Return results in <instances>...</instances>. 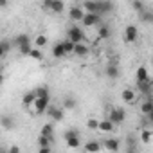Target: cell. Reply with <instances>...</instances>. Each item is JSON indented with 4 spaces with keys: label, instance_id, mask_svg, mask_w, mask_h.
Returning a JSON list of instances; mask_svg holds the SVG:
<instances>
[{
    "label": "cell",
    "instance_id": "37",
    "mask_svg": "<svg viewBox=\"0 0 153 153\" xmlns=\"http://www.w3.org/2000/svg\"><path fill=\"white\" fill-rule=\"evenodd\" d=\"M38 153H52V151H51V148H40Z\"/></svg>",
    "mask_w": 153,
    "mask_h": 153
},
{
    "label": "cell",
    "instance_id": "7",
    "mask_svg": "<svg viewBox=\"0 0 153 153\" xmlns=\"http://www.w3.org/2000/svg\"><path fill=\"white\" fill-rule=\"evenodd\" d=\"M137 38H139V29H137V25H126V29H124V40H126L128 43H135Z\"/></svg>",
    "mask_w": 153,
    "mask_h": 153
},
{
    "label": "cell",
    "instance_id": "10",
    "mask_svg": "<svg viewBox=\"0 0 153 153\" xmlns=\"http://www.w3.org/2000/svg\"><path fill=\"white\" fill-rule=\"evenodd\" d=\"M103 148L108 149L110 153H117V151H119V139H115V137L105 139V140H103Z\"/></svg>",
    "mask_w": 153,
    "mask_h": 153
},
{
    "label": "cell",
    "instance_id": "34",
    "mask_svg": "<svg viewBox=\"0 0 153 153\" xmlns=\"http://www.w3.org/2000/svg\"><path fill=\"white\" fill-rule=\"evenodd\" d=\"M63 106H65V108H68V110L76 108V99H74V97H65V101H63Z\"/></svg>",
    "mask_w": 153,
    "mask_h": 153
},
{
    "label": "cell",
    "instance_id": "14",
    "mask_svg": "<svg viewBox=\"0 0 153 153\" xmlns=\"http://www.w3.org/2000/svg\"><path fill=\"white\" fill-rule=\"evenodd\" d=\"M101 148H103V142H99V140H88L85 144V153H101Z\"/></svg>",
    "mask_w": 153,
    "mask_h": 153
},
{
    "label": "cell",
    "instance_id": "5",
    "mask_svg": "<svg viewBox=\"0 0 153 153\" xmlns=\"http://www.w3.org/2000/svg\"><path fill=\"white\" fill-rule=\"evenodd\" d=\"M42 7L43 9H49V11H52V13H61L63 9H65V4L61 2V0H45V2L42 4Z\"/></svg>",
    "mask_w": 153,
    "mask_h": 153
},
{
    "label": "cell",
    "instance_id": "9",
    "mask_svg": "<svg viewBox=\"0 0 153 153\" xmlns=\"http://www.w3.org/2000/svg\"><path fill=\"white\" fill-rule=\"evenodd\" d=\"M29 43H31V38H29V34H25V33L16 34V36L13 38V47H16V49H22V47H25V45H29Z\"/></svg>",
    "mask_w": 153,
    "mask_h": 153
},
{
    "label": "cell",
    "instance_id": "2",
    "mask_svg": "<svg viewBox=\"0 0 153 153\" xmlns=\"http://www.w3.org/2000/svg\"><path fill=\"white\" fill-rule=\"evenodd\" d=\"M85 33H83V29L81 27H78V25H72L68 31H67V40H70L72 43H76V45H78V43H83L85 42Z\"/></svg>",
    "mask_w": 153,
    "mask_h": 153
},
{
    "label": "cell",
    "instance_id": "13",
    "mask_svg": "<svg viewBox=\"0 0 153 153\" xmlns=\"http://www.w3.org/2000/svg\"><path fill=\"white\" fill-rule=\"evenodd\" d=\"M114 11V4L112 2H106V0H101V2H97V15H108Z\"/></svg>",
    "mask_w": 153,
    "mask_h": 153
},
{
    "label": "cell",
    "instance_id": "4",
    "mask_svg": "<svg viewBox=\"0 0 153 153\" xmlns=\"http://www.w3.org/2000/svg\"><path fill=\"white\" fill-rule=\"evenodd\" d=\"M108 119L117 126V124H123L124 121H126V112L123 110V108H119V106H115V108H112L110 112H108Z\"/></svg>",
    "mask_w": 153,
    "mask_h": 153
},
{
    "label": "cell",
    "instance_id": "6",
    "mask_svg": "<svg viewBox=\"0 0 153 153\" xmlns=\"http://www.w3.org/2000/svg\"><path fill=\"white\" fill-rule=\"evenodd\" d=\"M85 9H83V6H72L70 9H68V16H70V20H74V22H83V18H85Z\"/></svg>",
    "mask_w": 153,
    "mask_h": 153
},
{
    "label": "cell",
    "instance_id": "1",
    "mask_svg": "<svg viewBox=\"0 0 153 153\" xmlns=\"http://www.w3.org/2000/svg\"><path fill=\"white\" fill-rule=\"evenodd\" d=\"M63 139H65V142H67V146L70 149H78L81 146V139H79V131L78 130H67L63 133Z\"/></svg>",
    "mask_w": 153,
    "mask_h": 153
},
{
    "label": "cell",
    "instance_id": "27",
    "mask_svg": "<svg viewBox=\"0 0 153 153\" xmlns=\"http://www.w3.org/2000/svg\"><path fill=\"white\" fill-rule=\"evenodd\" d=\"M2 128H4V130H13V128H15V121H13L9 115H4V117H2Z\"/></svg>",
    "mask_w": 153,
    "mask_h": 153
},
{
    "label": "cell",
    "instance_id": "3",
    "mask_svg": "<svg viewBox=\"0 0 153 153\" xmlns=\"http://www.w3.org/2000/svg\"><path fill=\"white\" fill-rule=\"evenodd\" d=\"M49 105H51V96H43V97H38V99H36L33 110H34L36 115H43V114H47Z\"/></svg>",
    "mask_w": 153,
    "mask_h": 153
},
{
    "label": "cell",
    "instance_id": "26",
    "mask_svg": "<svg viewBox=\"0 0 153 153\" xmlns=\"http://www.w3.org/2000/svg\"><path fill=\"white\" fill-rule=\"evenodd\" d=\"M139 18H140V22H144V24H153V11L146 9L144 13L139 15Z\"/></svg>",
    "mask_w": 153,
    "mask_h": 153
},
{
    "label": "cell",
    "instance_id": "29",
    "mask_svg": "<svg viewBox=\"0 0 153 153\" xmlns=\"http://www.w3.org/2000/svg\"><path fill=\"white\" fill-rule=\"evenodd\" d=\"M52 140H54V139H51V137H43V135H40V137H38V146H40V148H51Z\"/></svg>",
    "mask_w": 153,
    "mask_h": 153
},
{
    "label": "cell",
    "instance_id": "32",
    "mask_svg": "<svg viewBox=\"0 0 153 153\" xmlns=\"http://www.w3.org/2000/svg\"><path fill=\"white\" fill-rule=\"evenodd\" d=\"M29 58H33V59H36V61H40V59L43 58V54H42V49H36V47H33V51H31V54H29Z\"/></svg>",
    "mask_w": 153,
    "mask_h": 153
},
{
    "label": "cell",
    "instance_id": "36",
    "mask_svg": "<svg viewBox=\"0 0 153 153\" xmlns=\"http://www.w3.org/2000/svg\"><path fill=\"white\" fill-rule=\"evenodd\" d=\"M7 153H20V146L18 144H11L7 148Z\"/></svg>",
    "mask_w": 153,
    "mask_h": 153
},
{
    "label": "cell",
    "instance_id": "17",
    "mask_svg": "<svg viewBox=\"0 0 153 153\" xmlns=\"http://www.w3.org/2000/svg\"><path fill=\"white\" fill-rule=\"evenodd\" d=\"M47 114H49V117L52 119V121H63V108H56V106H49V110H47Z\"/></svg>",
    "mask_w": 153,
    "mask_h": 153
},
{
    "label": "cell",
    "instance_id": "19",
    "mask_svg": "<svg viewBox=\"0 0 153 153\" xmlns=\"http://www.w3.org/2000/svg\"><path fill=\"white\" fill-rule=\"evenodd\" d=\"M65 56H67V51H65L63 43H61V42H59V43H56V45L52 47V58L61 59V58H65Z\"/></svg>",
    "mask_w": 153,
    "mask_h": 153
},
{
    "label": "cell",
    "instance_id": "11",
    "mask_svg": "<svg viewBox=\"0 0 153 153\" xmlns=\"http://www.w3.org/2000/svg\"><path fill=\"white\" fill-rule=\"evenodd\" d=\"M121 99H123L126 105H133V103L137 101V94H135V90H131V88H124V90L121 92Z\"/></svg>",
    "mask_w": 153,
    "mask_h": 153
},
{
    "label": "cell",
    "instance_id": "35",
    "mask_svg": "<svg viewBox=\"0 0 153 153\" xmlns=\"http://www.w3.org/2000/svg\"><path fill=\"white\" fill-rule=\"evenodd\" d=\"M11 45H13V43H9L7 40H2V56H6V54L9 52V49H11Z\"/></svg>",
    "mask_w": 153,
    "mask_h": 153
},
{
    "label": "cell",
    "instance_id": "39",
    "mask_svg": "<svg viewBox=\"0 0 153 153\" xmlns=\"http://www.w3.org/2000/svg\"><path fill=\"white\" fill-rule=\"evenodd\" d=\"M128 153H137V151H135V148H128Z\"/></svg>",
    "mask_w": 153,
    "mask_h": 153
},
{
    "label": "cell",
    "instance_id": "20",
    "mask_svg": "<svg viewBox=\"0 0 153 153\" xmlns=\"http://www.w3.org/2000/svg\"><path fill=\"white\" fill-rule=\"evenodd\" d=\"M135 79H137V83L148 81V68H146L144 65H140V67L137 68V72H135Z\"/></svg>",
    "mask_w": 153,
    "mask_h": 153
},
{
    "label": "cell",
    "instance_id": "23",
    "mask_svg": "<svg viewBox=\"0 0 153 153\" xmlns=\"http://www.w3.org/2000/svg\"><path fill=\"white\" fill-rule=\"evenodd\" d=\"M140 112H142V115H149V114H153V101L151 99H146L142 105H140Z\"/></svg>",
    "mask_w": 153,
    "mask_h": 153
},
{
    "label": "cell",
    "instance_id": "12",
    "mask_svg": "<svg viewBox=\"0 0 153 153\" xmlns=\"http://www.w3.org/2000/svg\"><path fill=\"white\" fill-rule=\"evenodd\" d=\"M36 99H38V96H36V90L25 92V94H24V97H22V105H24L25 108H27V106H34Z\"/></svg>",
    "mask_w": 153,
    "mask_h": 153
},
{
    "label": "cell",
    "instance_id": "31",
    "mask_svg": "<svg viewBox=\"0 0 153 153\" xmlns=\"http://www.w3.org/2000/svg\"><path fill=\"white\" fill-rule=\"evenodd\" d=\"M61 43H63V47H65V51H67V54H74V49H76V43H72L70 40H63Z\"/></svg>",
    "mask_w": 153,
    "mask_h": 153
},
{
    "label": "cell",
    "instance_id": "24",
    "mask_svg": "<svg viewBox=\"0 0 153 153\" xmlns=\"http://www.w3.org/2000/svg\"><path fill=\"white\" fill-rule=\"evenodd\" d=\"M33 43H34V47H36V49H42V47H45V45L49 43V38H47L45 34H38V36L34 38V42H33Z\"/></svg>",
    "mask_w": 153,
    "mask_h": 153
},
{
    "label": "cell",
    "instance_id": "30",
    "mask_svg": "<svg viewBox=\"0 0 153 153\" xmlns=\"http://www.w3.org/2000/svg\"><path fill=\"white\" fill-rule=\"evenodd\" d=\"M131 9H133V11H137V13L140 15V13H144V11H146V6H144L142 2H139V0H133V2H131Z\"/></svg>",
    "mask_w": 153,
    "mask_h": 153
},
{
    "label": "cell",
    "instance_id": "16",
    "mask_svg": "<svg viewBox=\"0 0 153 153\" xmlns=\"http://www.w3.org/2000/svg\"><path fill=\"white\" fill-rule=\"evenodd\" d=\"M105 74H106V78H110V79H117L119 78V67L115 63H108L106 68H105Z\"/></svg>",
    "mask_w": 153,
    "mask_h": 153
},
{
    "label": "cell",
    "instance_id": "15",
    "mask_svg": "<svg viewBox=\"0 0 153 153\" xmlns=\"http://www.w3.org/2000/svg\"><path fill=\"white\" fill-rule=\"evenodd\" d=\"M99 131H105V133H112L115 131V124L106 117V119H101L99 121Z\"/></svg>",
    "mask_w": 153,
    "mask_h": 153
},
{
    "label": "cell",
    "instance_id": "28",
    "mask_svg": "<svg viewBox=\"0 0 153 153\" xmlns=\"http://www.w3.org/2000/svg\"><path fill=\"white\" fill-rule=\"evenodd\" d=\"M140 140H142V144H149L153 140V133L149 130H142L140 131Z\"/></svg>",
    "mask_w": 153,
    "mask_h": 153
},
{
    "label": "cell",
    "instance_id": "8",
    "mask_svg": "<svg viewBox=\"0 0 153 153\" xmlns=\"http://www.w3.org/2000/svg\"><path fill=\"white\" fill-rule=\"evenodd\" d=\"M83 25L85 27H99L101 25V15H85Z\"/></svg>",
    "mask_w": 153,
    "mask_h": 153
},
{
    "label": "cell",
    "instance_id": "25",
    "mask_svg": "<svg viewBox=\"0 0 153 153\" xmlns=\"http://www.w3.org/2000/svg\"><path fill=\"white\" fill-rule=\"evenodd\" d=\"M52 133H54V126H52L51 123L43 124V126H42V130H40V135H43V137H51V139H54V137H52Z\"/></svg>",
    "mask_w": 153,
    "mask_h": 153
},
{
    "label": "cell",
    "instance_id": "22",
    "mask_svg": "<svg viewBox=\"0 0 153 153\" xmlns=\"http://www.w3.org/2000/svg\"><path fill=\"white\" fill-rule=\"evenodd\" d=\"M97 38H99V40H108V38H110V27H108L106 24H101V25L97 27Z\"/></svg>",
    "mask_w": 153,
    "mask_h": 153
},
{
    "label": "cell",
    "instance_id": "38",
    "mask_svg": "<svg viewBox=\"0 0 153 153\" xmlns=\"http://www.w3.org/2000/svg\"><path fill=\"white\" fill-rule=\"evenodd\" d=\"M148 121H149V123L153 124V114H149V115H148Z\"/></svg>",
    "mask_w": 153,
    "mask_h": 153
},
{
    "label": "cell",
    "instance_id": "21",
    "mask_svg": "<svg viewBox=\"0 0 153 153\" xmlns=\"http://www.w3.org/2000/svg\"><path fill=\"white\" fill-rule=\"evenodd\" d=\"M137 90H139L142 96H149V94H151V90H153L151 81L148 79V81H144V83H137Z\"/></svg>",
    "mask_w": 153,
    "mask_h": 153
},
{
    "label": "cell",
    "instance_id": "18",
    "mask_svg": "<svg viewBox=\"0 0 153 153\" xmlns=\"http://www.w3.org/2000/svg\"><path fill=\"white\" fill-rule=\"evenodd\" d=\"M88 52H90V49L87 43H78L74 49V56H78V58H85V56H88Z\"/></svg>",
    "mask_w": 153,
    "mask_h": 153
},
{
    "label": "cell",
    "instance_id": "33",
    "mask_svg": "<svg viewBox=\"0 0 153 153\" xmlns=\"http://www.w3.org/2000/svg\"><path fill=\"white\" fill-rule=\"evenodd\" d=\"M87 128H88V130H99V121L94 119V117H90V119L87 121Z\"/></svg>",
    "mask_w": 153,
    "mask_h": 153
}]
</instances>
